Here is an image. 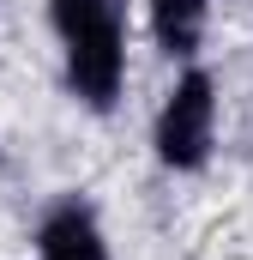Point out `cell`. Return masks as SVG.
Returning <instances> with one entry per match:
<instances>
[{
	"label": "cell",
	"mask_w": 253,
	"mask_h": 260,
	"mask_svg": "<svg viewBox=\"0 0 253 260\" xmlns=\"http://www.w3.org/2000/svg\"><path fill=\"white\" fill-rule=\"evenodd\" d=\"M121 6H126V0H49V18H55L61 49H72V43H97V37H126Z\"/></svg>",
	"instance_id": "cell-4"
},
{
	"label": "cell",
	"mask_w": 253,
	"mask_h": 260,
	"mask_svg": "<svg viewBox=\"0 0 253 260\" xmlns=\"http://www.w3.org/2000/svg\"><path fill=\"white\" fill-rule=\"evenodd\" d=\"M151 145H157L163 170H181V176L205 170V157L217 145V79L205 67H187L169 85V97H163V109L151 121Z\"/></svg>",
	"instance_id": "cell-1"
},
{
	"label": "cell",
	"mask_w": 253,
	"mask_h": 260,
	"mask_svg": "<svg viewBox=\"0 0 253 260\" xmlns=\"http://www.w3.org/2000/svg\"><path fill=\"white\" fill-rule=\"evenodd\" d=\"M205 18L211 0H151V37L169 61H193L205 43Z\"/></svg>",
	"instance_id": "cell-3"
},
{
	"label": "cell",
	"mask_w": 253,
	"mask_h": 260,
	"mask_svg": "<svg viewBox=\"0 0 253 260\" xmlns=\"http://www.w3.org/2000/svg\"><path fill=\"white\" fill-rule=\"evenodd\" d=\"M36 254L43 260H109V242H103L97 212L78 194L55 200V206L43 212V224H36Z\"/></svg>",
	"instance_id": "cell-2"
}]
</instances>
